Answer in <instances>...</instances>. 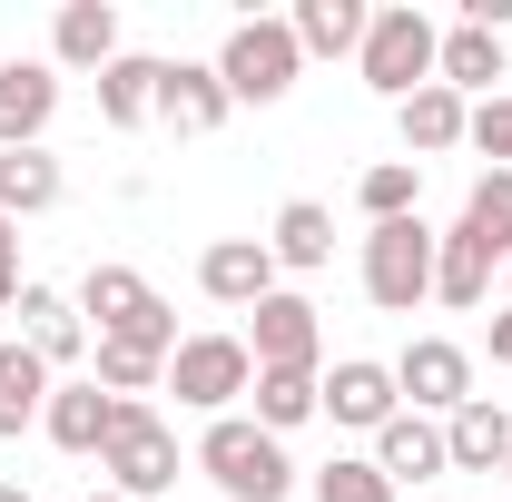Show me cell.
Instances as JSON below:
<instances>
[{
    "label": "cell",
    "instance_id": "cell-37",
    "mask_svg": "<svg viewBox=\"0 0 512 502\" xmlns=\"http://www.w3.org/2000/svg\"><path fill=\"white\" fill-rule=\"evenodd\" d=\"M503 286H512V266H503Z\"/></svg>",
    "mask_w": 512,
    "mask_h": 502
},
{
    "label": "cell",
    "instance_id": "cell-25",
    "mask_svg": "<svg viewBox=\"0 0 512 502\" xmlns=\"http://www.w3.org/2000/svg\"><path fill=\"white\" fill-rule=\"evenodd\" d=\"M40 414H50V365H40L30 345H0V443L30 434Z\"/></svg>",
    "mask_w": 512,
    "mask_h": 502
},
{
    "label": "cell",
    "instance_id": "cell-38",
    "mask_svg": "<svg viewBox=\"0 0 512 502\" xmlns=\"http://www.w3.org/2000/svg\"><path fill=\"white\" fill-rule=\"evenodd\" d=\"M503 483H512V463H503Z\"/></svg>",
    "mask_w": 512,
    "mask_h": 502
},
{
    "label": "cell",
    "instance_id": "cell-16",
    "mask_svg": "<svg viewBox=\"0 0 512 502\" xmlns=\"http://www.w3.org/2000/svg\"><path fill=\"white\" fill-rule=\"evenodd\" d=\"M444 453H453V473H503L512 463V404L473 394L463 414H444Z\"/></svg>",
    "mask_w": 512,
    "mask_h": 502
},
{
    "label": "cell",
    "instance_id": "cell-8",
    "mask_svg": "<svg viewBox=\"0 0 512 502\" xmlns=\"http://www.w3.org/2000/svg\"><path fill=\"white\" fill-rule=\"evenodd\" d=\"M256 315V335H247V355H256V375H316V355H325V325H316V306L306 296H266V306H247Z\"/></svg>",
    "mask_w": 512,
    "mask_h": 502
},
{
    "label": "cell",
    "instance_id": "cell-35",
    "mask_svg": "<svg viewBox=\"0 0 512 502\" xmlns=\"http://www.w3.org/2000/svg\"><path fill=\"white\" fill-rule=\"evenodd\" d=\"M0 502H30V493H20V483H0Z\"/></svg>",
    "mask_w": 512,
    "mask_h": 502
},
{
    "label": "cell",
    "instance_id": "cell-18",
    "mask_svg": "<svg viewBox=\"0 0 512 502\" xmlns=\"http://www.w3.org/2000/svg\"><path fill=\"white\" fill-rule=\"evenodd\" d=\"M434 79H444L453 99H473V89L493 99V79H512L503 30H473V20H463V30H444V50H434Z\"/></svg>",
    "mask_w": 512,
    "mask_h": 502
},
{
    "label": "cell",
    "instance_id": "cell-5",
    "mask_svg": "<svg viewBox=\"0 0 512 502\" xmlns=\"http://www.w3.org/2000/svg\"><path fill=\"white\" fill-rule=\"evenodd\" d=\"M247 384H256L247 335H178V355H168V394H178L188 414H207V424H217Z\"/></svg>",
    "mask_w": 512,
    "mask_h": 502
},
{
    "label": "cell",
    "instance_id": "cell-1",
    "mask_svg": "<svg viewBox=\"0 0 512 502\" xmlns=\"http://www.w3.org/2000/svg\"><path fill=\"white\" fill-rule=\"evenodd\" d=\"M197 473H207L227 502H286V493H296V463H286V443L266 434L256 414H217V424L197 434Z\"/></svg>",
    "mask_w": 512,
    "mask_h": 502
},
{
    "label": "cell",
    "instance_id": "cell-6",
    "mask_svg": "<svg viewBox=\"0 0 512 502\" xmlns=\"http://www.w3.org/2000/svg\"><path fill=\"white\" fill-rule=\"evenodd\" d=\"M365 296H375L384 315H414L434 296V227H424V217H394V227L365 237Z\"/></svg>",
    "mask_w": 512,
    "mask_h": 502
},
{
    "label": "cell",
    "instance_id": "cell-30",
    "mask_svg": "<svg viewBox=\"0 0 512 502\" xmlns=\"http://www.w3.org/2000/svg\"><path fill=\"white\" fill-rule=\"evenodd\" d=\"M306 493L316 502H394V483L375 473V453H335V463L306 473Z\"/></svg>",
    "mask_w": 512,
    "mask_h": 502
},
{
    "label": "cell",
    "instance_id": "cell-3",
    "mask_svg": "<svg viewBox=\"0 0 512 502\" xmlns=\"http://www.w3.org/2000/svg\"><path fill=\"white\" fill-rule=\"evenodd\" d=\"M434 50H444V30L414 10V0H394V10H375L365 20V50H355V69H365V89L375 99H414V89H434Z\"/></svg>",
    "mask_w": 512,
    "mask_h": 502
},
{
    "label": "cell",
    "instance_id": "cell-15",
    "mask_svg": "<svg viewBox=\"0 0 512 502\" xmlns=\"http://www.w3.org/2000/svg\"><path fill=\"white\" fill-rule=\"evenodd\" d=\"M109 424H119V394L89 375V384H50V414H40V434L60 443V453H109Z\"/></svg>",
    "mask_w": 512,
    "mask_h": 502
},
{
    "label": "cell",
    "instance_id": "cell-21",
    "mask_svg": "<svg viewBox=\"0 0 512 502\" xmlns=\"http://www.w3.org/2000/svg\"><path fill=\"white\" fill-rule=\"evenodd\" d=\"M60 158H50V148H0V217H10V227H20V217H50V207H60Z\"/></svg>",
    "mask_w": 512,
    "mask_h": 502
},
{
    "label": "cell",
    "instance_id": "cell-17",
    "mask_svg": "<svg viewBox=\"0 0 512 502\" xmlns=\"http://www.w3.org/2000/svg\"><path fill=\"white\" fill-rule=\"evenodd\" d=\"M394 128H404V158L424 168V158H444V148H463V128H473V99H453L444 79H434V89H414V99L394 109Z\"/></svg>",
    "mask_w": 512,
    "mask_h": 502
},
{
    "label": "cell",
    "instance_id": "cell-33",
    "mask_svg": "<svg viewBox=\"0 0 512 502\" xmlns=\"http://www.w3.org/2000/svg\"><path fill=\"white\" fill-rule=\"evenodd\" d=\"M20 286H30V276H20V227L0 217V306H20Z\"/></svg>",
    "mask_w": 512,
    "mask_h": 502
},
{
    "label": "cell",
    "instance_id": "cell-26",
    "mask_svg": "<svg viewBox=\"0 0 512 502\" xmlns=\"http://www.w3.org/2000/svg\"><path fill=\"white\" fill-rule=\"evenodd\" d=\"M99 119H109V128H148V119H158V60L119 50V60L99 69Z\"/></svg>",
    "mask_w": 512,
    "mask_h": 502
},
{
    "label": "cell",
    "instance_id": "cell-2",
    "mask_svg": "<svg viewBox=\"0 0 512 502\" xmlns=\"http://www.w3.org/2000/svg\"><path fill=\"white\" fill-rule=\"evenodd\" d=\"M79 325H99V345H148V355H178V315L158 306V286L138 266H89L79 276Z\"/></svg>",
    "mask_w": 512,
    "mask_h": 502
},
{
    "label": "cell",
    "instance_id": "cell-29",
    "mask_svg": "<svg viewBox=\"0 0 512 502\" xmlns=\"http://www.w3.org/2000/svg\"><path fill=\"white\" fill-rule=\"evenodd\" d=\"M414 197H424V168H414V158H375V168L355 178V207H365L375 227H394V217H414Z\"/></svg>",
    "mask_w": 512,
    "mask_h": 502
},
{
    "label": "cell",
    "instance_id": "cell-14",
    "mask_svg": "<svg viewBox=\"0 0 512 502\" xmlns=\"http://www.w3.org/2000/svg\"><path fill=\"white\" fill-rule=\"evenodd\" d=\"M375 473L394 483V493H404V483H434V473H453V453H444V424L404 404V414H394V424L375 434Z\"/></svg>",
    "mask_w": 512,
    "mask_h": 502
},
{
    "label": "cell",
    "instance_id": "cell-34",
    "mask_svg": "<svg viewBox=\"0 0 512 502\" xmlns=\"http://www.w3.org/2000/svg\"><path fill=\"white\" fill-rule=\"evenodd\" d=\"M493 365H512V306L493 315Z\"/></svg>",
    "mask_w": 512,
    "mask_h": 502
},
{
    "label": "cell",
    "instance_id": "cell-11",
    "mask_svg": "<svg viewBox=\"0 0 512 502\" xmlns=\"http://www.w3.org/2000/svg\"><path fill=\"white\" fill-rule=\"evenodd\" d=\"M60 119V69L50 60H0V148H40Z\"/></svg>",
    "mask_w": 512,
    "mask_h": 502
},
{
    "label": "cell",
    "instance_id": "cell-28",
    "mask_svg": "<svg viewBox=\"0 0 512 502\" xmlns=\"http://www.w3.org/2000/svg\"><path fill=\"white\" fill-rule=\"evenodd\" d=\"M247 394H256V424L266 434H296V424L325 414V375H256Z\"/></svg>",
    "mask_w": 512,
    "mask_h": 502
},
{
    "label": "cell",
    "instance_id": "cell-9",
    "mask_svg": "<svg viewBox=\"0 0 512 502\" xmlns=\"http://www.w3.org/2000/svg\"><path fill=\"white\" fill-rule=\"evenodd\" d=\"M394 394H414V414H463L473 404V355L453 335H414L394 355Z\"/></svg>",
    "mask_w": 512,
    "mask_h": 502
},
{
    "label": "cell",
    "instance_id": "cell-10",
    "mask_svg": "<svg viewBox=\"0 0 512 502\" xmlns=\"http://www.w3.org/2000/svg\"><path fill=\"white\" fill-rule=\"evenodd\" d=\"M227 79H217V60H158V119L178 128V138H217L227 128Z\"/></svg>",
    "mask_w": 512,
    "mask_h": 502
},
{
    "label": "cell",
    "instance_id": "cell-23",
    "mask_svg": "<svg viewBox=\"0 0 512 502\" xmlns=\"http://www.w3.org/2000/svg\"><path fill=\"white\" fill-rule=\"evenodd\" d=\"M365 20H375L365 0H296V20H286V30H296V50H306V60H345V50H365Z\"/></svg>",
    "mask_w": 512,
    "mask_h": 502
},
{
    "label": "cell",
    "instance_id": "cell-31",
    "mask_svg": "<svg viewBox=\"0 0 512 502\" xmlns=\"http://www.w3.org/2000/svg\"><path fill=\"white\" fill-rule=\"evenodd\" d=\"M158 375H168V355H148V345H99V384H109L119 404H138Z\"/></svg>",
    "mask_w": 512,
    "mask_h": 502
},
{
    "label": "cell",
    "instance_id": "cell-27",
    "mask_svg": "<svg viewBox=\"0 0 512 502\" xmlns=\"http://www.w3.org/2000/svg\"><path fill=\"white\" fill-rule=\"evenodd\" d=\"M493 296V256L473 247V237H434V306H483Z\"/></svg>",
    "mask_w": 512,
    "mask_h": 502
},
{
    "label": "cell",
    "instance_id": "cell-24",
    "mask_svg": "<svg viewBox=\"0 0 512 502\" xmlns=\"http://www.w3.org/2000/svg\"><path fill=\"white\" fill-rule=\"evenodd\" d=\"M453 237H473L493 266H512V168H483V178H473L463 217H453Z\"/></svg>",
    "mask_w": 512,
    "mask_h": 502
},
{
    "label": "cell",
    "instance_id": "cell-12",
    "mask_svg": "<svg viewBox=\"0 0 512 502\" xmlns=\"http://www.w3.org/2000/svg\"><path fill=\"white\" fill-rule=\"evenodd\" d=\"M197 286L217 296V306H266L276 296V256H266V237H217V247L197 256Z\"/></svg>",
    "mask_w": 512,
    "mask_h": 502
},
{
    "label": "cell",
    "instance_id": "cell-13",
    "mask_svg": "<svg viewBox=\"0 0 512 502\" xmlns=\"http://www.w3.org/2000/svg\"><path fill=\"white\" fill-rule=\"evenodd\" d=\"M325 414H335V424H355V434H384V424L404 414L394 365H375V355H345V365L325 375Z\"/></svg>",
    "mask_w": 512,
    "mask_h": 502
},
{
    "label": "cell",
    "instance_id": "cell-7",
    "mask_svg": "<svg viewBox=\"0 0 512 502\" xmlns=\"http://www.w3.org/2000/svg\"><path fill=\"white\" fill-rule=\"evenodd\" d=\"M99 473H109V493H128V502H148V493H168V483H178V434L158 424V404H119Z\"/></svg>",
    "mask_w": 512,
    "mask_h": 502
},
{
    "label": "cell",
    "instance_id": "cell-20",
    "mask_svg": "<svg viewBox=\"0 0 512 502\" xmlns=\"http://www.w3.org/2000/svg\"><path fill=\"white\" fill-rule=\"evenodd\" d=\"M20 345H30L40 365H69V355L89 345V325H79V306H69L60 286H20Z\"/></svg>",
    "mask_w": 512,
    "mask_h": 502
},
{
    "label": "cell",
    "instance_id": "cell-4",
    "mask_svg": "<svg viewBox=\"0 0 512 502\" xmlns=\"http://www.w3.org/2000/svg\"><path fill=\"white\" fill-rule=\"evenodd\" d=\"M296 69H306V50H296V30H286V20H237V30H227V50H217L227 99H247V109H276V99L296 89Z\"/></svg>",
    "mask_w": 512,
    "mask_h": 502
},
{
    "label": "cell",
    "instance_id": "cell-36",
    "mask_svg": "<svg viewBox=\"0 0 512 502\" xmlns=\"http://www.w3.org/2000/svg\"><path fill=\"white\" fill-rule=\"evenodd\" d=\"M89 502H128V493H89Z\"/></svg>",
    "mask_w": 512,
    "mask_h": 502
},
{
    "label": "cell",
    "instance_id": "cell-19",
    "mask_svg": "<svg viewBox=\"0 0 512 502\" xmlns=\"http://www.w3.org/2000/svg\"><path fill=\"white\" fill-rule=\"evenodd\" d=\"M119 60V10L109 0H69L50 20V69H109Z\"/></svg>",
    "mask_w": 512,
    "mask_h": 502
},
{
    "label": "cell",
    "instance_id": "cell-32",
    "mask_svg": "<svg viewBox=\"0 0 512 502\" xmlns=\"http://www.w3.org/2000/svg\"><path fill=\"white\" fill-rule=\"evenodd\" d=\"M493 168H512V89H493V99H473V128H463Z\"/></svg>",
    "mask_w": 512,
    "mask_h": 502
},
{
    "label": "cell",
    "instance_id": "cell-22",
    "mask_svg": "<svg viewBox=\"0 0 512 502\" xmlns=\"http://www.w3.org/2000/svg\"><path fill=\"white\" fill-rule=\"evenodd\" d=\"M266 256H276V266H296V276H316L325 256H335V217H325L316 197H286V207H276V227H266Z\"/></svg>",
    "mask_w": 512,
    "mask_h": 502
}]
</instances>
